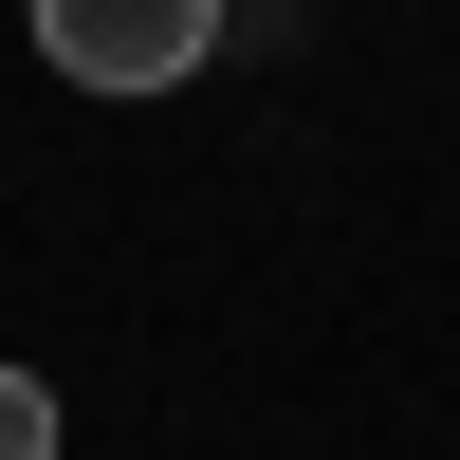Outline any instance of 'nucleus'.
Returning <instances> with one entry per match:
<instances>
[{"instance_id":"nucleus-2","label":"nucleus","mask_w":460,"mask_h":460,"mask_svg":"<svg viewBox=\"0 0 460 460\" xmlns=\"http://www.w3.org/2000/svg\"><path fill=\"white\" fill-rule=\"evenodd\" d=\"M0 460H56V387L37 368H0Z\"/></svg>"},{"instance_id":"nucleus-1","label":"nucleus","mask_w":460,"mask_h":460,"mask_svg":"<svg viewBox=\"0 0 460 460\" xmlns=\"http://www.w3.org/2000/svg\"><path fill=\"white\" fill-rule=\"evenodd\" d=\"M37 56H56L74 93H184V74L221 56V0H56Z\"/></svg>"}]
</instances>
